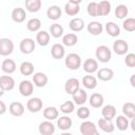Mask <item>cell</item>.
<instances>
[{"instance_id":"681fc988","label":"cell","mask_w":135,"mask_h":135,"mask_svg":"<svg viewBox=\"0 0 135 135\" xmlns=\"http://www.w3.org/2000/svg\"><path fill=\"white\" fill-rule=\"evenodd\" d=\"M69 2L74 3V4H80L82 2V0H69Z\"/></svg>"},{"instance_id":"44dd1931","label":"cell","mask_w":135,"mask_h":135,"mask_svg":"<svg viewBox=\"0 0 135 135\" xmlns=\"http://www.w3.org/2000/svg\"><path fill=\"white\" fill-rule=\"evenodd\" d=\"M51 39V34L47 33L46 31H39L36 34V42L40 46H46L50 42Z\"/></svg>"},{"instance_id":"52a82bcc","label":"cell","mask_w":135,"mask_h":135,"mask_svg":"<svg viewBox=\"0 0 135 135\" xmlns=\"http://www.w3.org/2000/svg\"><path fill=\"white\" fill-rule=\"evenodd\" d=\"M34 82L30 81V80H22L19 83V93L23 96V97H28L33 94L34 92Z\"/></svg>"},{"instance_id":"f546056e","label":"cell","mask_w":135,"mask_h":135,"mask_svg":"<svg viewBox=\"0 0 135 135\" xmlns=\"http://www.w3.org/2000/svg\"><path fill=\"white\" fill-rule=\"evenodd\" d=\"M42 6L41 0H25V8L30 13H37Z\"/></svg>"},{"instance_id":"603a6c76","label":"cell","mask_w":135,"mask_h":135,"mask_svg":"<svg viewBox=\"0 0 135 135\" xmlns=\"http://www.w3.org/2000/svg\"><path fill=\"white\" fill-rule=\"evenodd\" d=\"M16 68H17L16 62L13 59H9V58L8 59H4L2 61V63H1V70L5 74H12V73H14L16 71Z\"/></svg>"},{"instance_id":"7bdbcfd3","label":"cell","mask_w":135,"mask_h":135,"mask_svg":"<svg viewBox=\"0 0 135 135\" xmlns=\"http://www.w3.org/2000/svg\"><path fill=\"white\" fill-rule=\"evenodd\" d=\"M122 27L127 32H134L135 31V18H127L123 20Z\"/></svg>"},{"instance_id":"d4e9b609","label":"cell","mask_w":135,"mask_h":135,"mask_svg":"<svg viewBox=\"0 0 135 135\" xmlns=\"http://www.w3.org/2000/svg\"><path fill=\"white\" fill-rule=\"evenodd\" d=\"M62 15V11L58 5H51L46 11V16L51 20H58Z\"/></svg>"},{"instance_id":"836d02e7","label":"cell","mask_w":135,"mask_h":135,"mask_svg":"<svg viewBox=\"0 0 135 135\" xmlns=\"http://www.w3.org/2000/svg\"><path fill=\"white\" fill-rule=\"evenodd\" d=\"M34 64L31 62V61H23L20 66H19V70H20V73L23 75V76H30V75H33L34 74Z\"/></svg>"},{"instance_id":"8992f818","label":"cell","mask_w":135,"mask_h":135,"mask_svg":"<svg viewBox=\"0 0 135 135\" xmlns=\"http://www.w3.org/2000/svg\"><path fill=\"white\" fill-rule=\"evenodd\" d=\"M42 105H43V101L39 97L30 98L27 100V102H26V109L31 113H38V112H40L42 110Z\"/></svg>"},{"instance_id":"5b68a950","label":"cell","mask_w":135,"mask_h":135,"mask_svg":"<svg viewBox=\"0 0 135 135\" xmlns=\"http://www.w3.org/2000/svg\"><path fill=\"white\" fill-rule=\"evenodd\" d=\"M14 51V42L9 38H1L0 39V55L8 56Z\"/></svg>"},{"instance_id":"ffe728a7","label":"cell","mask_w":135,"mask_h":135,"mask_svg":"<svg viewBox=\"0 0 135 135\" xmlns=\"http://www.w3.org/2000/svg\"><path fill=\"white\" fill-rule=\"evenodd\" d=\"M104 102V98L103 96L100 94V93H93L90 98H89V103L91 107L95 108V109H98V108H101V105L103 104Z\"/></svg>"},{"instance_id":"ba28073f","label":"cell","mask_w":135,"mask_h":135,"mask_svg":"<svg viewBox=\"0 0 135 135\" xmlns=\"http://www.w3.org/2000/svg\"><path fill=\"white\" fill-rule=\"evenodd\" d=\"M113 51L117 55H120V56L126 55L129 51V44L123 39H117L113 43Z\"/></svg>"},{"instance_id":"d590c367","label":"cell","mask_w":135,"mask_h":135,"mask_svg":"<svg viewBox=\"0 0 135 135\" xmlns=\"http://www.w3.org/2000/svg\"><path fill=\"white\" fill-rule=\"evenodd\" d=\"M122 113L128 118H135V104L132 102H126L122 105Z\"/></svg>"},{"instance_id":"c3c4849f","label":"cell","mask_w":135,"mask_h":135,"mask_svg":"<svg viewBox=\"0 0 135 135\" xmlns=\"http://www.w3.org/2000/svg\"><path fill=\"white\" fill-rule=\"evenodd\" d=\"M130 127H131V129L135 132V118H132V120H131V123H130Z\"/></svg>"},{"instance_id":"8d00e7d4","label":"cell","mask_w":135,"mask_h":135,"mask_svg":"<svg viewBox=\"0 0 135 135\" xmlns=\"http://www.w3.org/2000/svg\"><path fill=\"white\" fill-rule=\"evenodd\" d=\"M64 12L66 13L68 16H76L80 12V6H79V4H74V3L68 2L64 5Z\"/></svg>"},{"instance_id":"9a60e30c","label":"cell","mask_w":135,"mask_h":135,"mask_svg":"<svg viewBox=\"0 0 135 135\" xmlns=\"http://www.w3.org/2000/svg\"><path fill=\"white\" fill-rule=\"evenodd\" d=\"M24 105L21 103V102H19V101H14V102H12L11 104H9V107H8V111H9V113L13 115V116H15V117H20V116H22L23 115V113H24Z\"/></svg>"},{"instance_id":"bcb514c9","label":"cell","mask_w":135,"mask_h":135,"mask_svg":"<svg viewBox=\"0 0 135 135\" xmlns=\"http://www.w3.org/2000/svg\"><path fill=\"white\" fill-rule=\"evenodd\" d=\"M5 112H6V105L3 100H0V114L3 115Z\"/></svg>"},{"instance_id":"f907efd6","label":"cell","mask_w":135,"mask_h":135,"mask_svg":"<svg viewBox=\"0 0 135 135\" xmlns=\"http://www.w3.org/2000/svg\"><path fill=\"white\" fill-rule=\"evenodd\" d=\"M17 1H19V0H17Z\"/></svg>"},{"instance_id":"f6af8a7d","label":"cell","mask_w":135,"mask_h":135,"mask_svg":"<svg viewBox=\"0 0 135 135\" xmlns=\"http://www.w3.org/2000/svg\"><path fill=\"white\" fill-rule=\"evenodd\" d=\"M124 63L129 68H135V54L129 53L124 57Z\"/></svg>"},{"instance_id":"1f68e13d","label":"cell","mask_w":135,"mask_h":135,"mask_svg":"<svg viewBox=\"0 0 135 135\" xmlns=\"http://www.w3.org/2000/svg\"><path fill=\"white\" fill-rule=\"evenodd\" d=\"M78 42V36L74 33H69L62 36V43L65 46H74Z\"/></svg>"},{"instance_id":"7c38bea8","label":"cell","mask_w":135,"mask_h":135,"mask_svg":"<svg viewBox=\"0 0 135 135\" xmlns=\"http://www.w3.org/2000/svg\"><path fill=\"white\" fill-rule=\"evenodd\" d=\"M72 98H73V101L75 102V104L77 105H83L86 100H88V93L85 92L84 89H79L76 93H74L72 95Z\"/></svg>"},{"instance_id":"8fae6325","label":"cell","mask_w":135,"mask_h":135,"mask_svg":"<svg viewBox=\"0 0 135 135\" xmlns=\"http://www.w3.org/2000/svg\"><path fill=\"white\" fill-rule=\"evenodd\" d=\"M15 79L8 75H2L0 77V89L2 91H12L15 88Z\"/></svg>"},{"instance_id":"277c9868","label":"cell","mask_w":135,"mask_h":135,"mask_svg":"<svg viewBox=\"0 0 135 135\" xmlns=\"http://www.w3.org/2000/svg\"><path fill=\"white\" fill-rule=\"evenodd\" d=\"M35 47H36V42L32 38H24L20 41V44H19L20 52L22 54H25V55L33 53Z\"/></svg>"},{"instance_id":"e575fe53","label":"cell","mask_w":135,"mask_h":135,"mask_svg":"<svg viewBox=\"0 0 135 135\" xmlns=\"http://www.w3.org/2000/svg\"><path fill=\"white\" fill-rule=\"evenodd\" d=\"M115 124H116V128H117L119 131H126V130L129 128L130 122H129L127 116H124V115H118V116L116 117Z\"/></svg>"},{"instance_id":"60d3db41","label":"cell","mask_w":135,"mask_h":135,"mask_svg":"<svg viewBox=\"0 0 135 135\" xmlns=\"http://www.w3.org/2000/svg\"><path fill=\"white\" fill-rule=\"evenodd\" d=\"M60 112L63 113V114H71L74 112L75 110V102L74 101H71V100H68L65 102H63L61 105H60Z\"/></svg>"},{"instance_id":"484cf974","label":"cell","mask_w":135,"mask_h":135,"mask_svg":"<svg viewBox=\"0 0 135 135\" xmlns=\"http://www.w3.org/2000/svg\"><path fill=\"white\" fill-rule=\"evenodd\" d=\"M105 32L111 37H117L120 34V27L117 23L113 21H109L105 23Z\"/></svg>"},{"instance_id":"cb8c5ba5","label":"cell","mask_w":135,"mask_h":135,"mask_svg":"<svg viewBox=\"0 0 135 135\" xmlns=\"http://www.w3.org/2000/svg\"><path fill=\"white\" fill-rule=\"evenodd\" d=\"M26 18V13L24 11V8L22 7H16L13 9L12 12V19L13 21L17 22V23H21L25 20Z\"/></svg>"},{"instance_id":"7402d4cb","label":"cell","mask_w":135,"mask_h":135,"mask_svg":"<svg viewBox=\"0 0 135 135\" xmlns=\"http://www.w3.org/2000/svg\"><path fill=\"white\" fill-rule=\"evenodd\" d=\"M72 124H73V121L69 116H66V114L63 116H60L57 120V127L61 131H66L69 129H71Z\"/></svg>"},{"instance_id":"d6a6232c","label":"cell","mask_w":135,"mask_h":135,"mask_svg":"<svg viewBox=\"0 0 135 135\" xmlns=\"http://www.w3.org/2000/svg\"><path fill=\"white\" fill-rule=\"evenodd\" d=\"M59 116V111L55 107H46L43 110V117L47 120H55Z\"/></svg>"},{"instance_id":"74e56055","label":"cell","mask_w":135,"mask_h":135,"mask_svg":"<svg viewBox=\"0 0 135 135\" xmlns=\"http://www.w3.org/2000/svg\"><path fill=\"white\" fill-rule=\"evenodd\" d=\"M41 27V21L38 18H32L26 22V28L30 32H39Z\"/></svg>"},{"instance_id":"b9f144b4","label":"cell","mask_w":135,"mask_h":135,"mask_svg":"<svg viewBox=\"0 0 135 135\" xmlns=\"http://www.w3.org/2000/svg\"><path fill=\"white\" fill-rule=\"evenodd\" d=\"M86 12L91 17H97L98 16V2L92 1L86 6Z\"/></svg>"},{"instance_id":"e0dca14e","label":"cell","mask_w":135,"mask_h":135,"mask_svg":"<svg viewBox=\"0 0 135 135\" xmlns=\"http://www.w3.org/2000/svg\"><path fill=\"white\" fill-rule=\"evenodd\" d=\"M86 30L88 32L93 35V36H98L102 33L103 31V26L99 21H91L88 25H86Z\"/></svg>"},{"instance_id":"7a4b0ae2","label":"cell","mask_w":135,"mask_h":135,"mask_svg":"<svg viewBox=\"0 0 135 135\" xmlns=\"http://www.w3.org/2000/svg\"><path fill=\"white\" fill-rule=\"evenodd\" d=\"M95 55H96V58L98 59V61H100L102 63H107L110 61V59L112 57V51L110 50V47L108 45H99V46H97V49L95 51Z\"/></svg>"},{"instance_id":"83f0119b","label":"cell","mask_w":135,"mask_h":135,"mask_svg":"<svg viewBox=\"0 0 135 135\" xmlns=\"http://www.w3.org/2000/svg\"><path fill=\"white\" fill-rule=\"evenodd\" d=\"M111 12V3L108 0H101L98 2V16L104 17L108 16Z\"/></svg>"},{"instance_id":"ab89813d","label":"cell","mask_w":135,"mask_h":135,"mask_svg":"<svg viewBox=\"0 0 135 135\" xmlns=\"http://www.w3.org/2000/svg\"><path fill=\"white\" fill-rule=\"evenodd\" d=\"M50 34L54 38H60L63 36V27L58 23H54L50 26Z\"/></svg>"},{"instance_id":"f1b7e54d","label":"cell","mask_w":135,"mask_h":135,"mask_svg":"<svg viewBox=\"0 0 135 135\" xmlns=\"http://www.w3.org/2000/svg\"><path fill=\"white\" fill-rule=\"evenodd\" d=\"M82 84L85 89L93 90L97 86V78L91 74H88L82 78Z\"/></svg>"},{"instance_id":"5bb4252c","label":"cell","mask_w":135,"mask_h":135,"mask_svg":"<svg viewBox=\"0 0 135 135\" xmlns=\"http://www.w3.org/2000/svg\"><path fill=\"white\" fill-rule=\"evenodd\" d=\"M82 69L88 74L95 73V72L98 71V62H97V60H95L93 58H88L82 63Z\"/></svg>"},{"instance_id":"f35d334b","label":"cell","mask_w":135,"mask_h":135,"mask_svg":"<svg viewBox=\"0 0 135 135\" xmlns=\"http://www.w3.org/2000/svg\"><path fill=\"white\" fill-rule=\"evenodd\" d=\"M114 14H115V17L117 19H124L129 14V8L124 4H119L116 6Z\"/></svg>"},{"instance_id":"6da1fadb","label":"cell","mask_w":135,"mask_h":135,"mask_svg":"<svg viewBox=\"0 0 135 135\" xmlns=\"http://www.w3.org/2000/svg\"><path fill=\"white\" fill-rule=\"evenodd\" d=\"M64 64L69 70L76 71L82 64L81 57L76 53H70V54H68V56L64 59Z\"/></svg>"},{"instance_id":"9c48e42d","label":"cell","mask_w":135,"mask_h":135,"mask_svg":"<svg viewBox=\"0 0 135 135\" xmlns=\"http://www.w3.org/2000/svg\"><path fill=\"white\" fill-rule=\"evenodd\" d=\"M55 126L52 122V120H45L40 122L39 127H38V131L41 135H53L55 133Z\"/></svg>"},{"instance_id":"7dc6e473","label":"cell","mask_w":135,"mask_h":135,"mask_svg":"<svg viewBox=\"0 0 135 135\" xmlns=\"http://www.w3.org/2000/svg\"><path fill=\"white\" fill-rule=\"evenodd\" d=\"M130 83L133 88H135V74H133L131 77H130Z\"/></svg>"},{"instance_id":"ac0fdd59","label":"cell","mask_w":135,"mask_h":135,"mask_svg":"<svg viewBox=\"0 0 135 135\" xmlns=\"http://www.w3.org/2000/svg\"><path fill=\"white\" fill-rule=\"evenodd\" d=\"M98 127L101 131H103L105 133H113L115 130V126L112 122V120H108L103 117L98 119Z\"/></svg>"},{"instance_id":"3957f363","label":"cell","mask_w":135,"mask_h":135,"mask_svg":"<svg viewBox=\"0 0 135 135\" xmlns=\"http://www.w3.org/2000/svg\"><path fill=\"white\" fill-rule=\"evenodd\" d=\"M79 130H80V133L82 135H97L99 133L95 123L92 121H89V120L82 121L80 123Z\"/></svg>"},{"instance_id":"4316f807","label":"cell","mask_w":135,"mask_h":135,"mask_svg":"<svg viewBox=\"0 0 135 135\" xmlns=\"http://www.w3.org/2000/svg\"><path fill=\"white\" fill-rule=\"evenodd\" d=\"M116 108L112 104H107L102 108L101 110V114H102V117L108 119V120H112L113 118H115L116 116Z\"/></svg>"},{"instance_id":"30bf717a","label":"cell","mask_w":135,"mask_h":135,"mask_svg":"<svg viewBox=\"0 0 135 135\" xmlns=\"http://www.w3.org/2000/svg\"><path fill=\"white\" fill-rule=\"evenodd\" d=\"M79 89H80V81L77 78H70L64 83V91L70 95H73Z\"/></svg>"},{"instance_id":"2e32d148","label":"cell","mask_w":135,"mask_h":135,"mask_svg":"<svg viewBox=\"0 0 135 135\" xmlns=\"http://www.w3.org/2000/svg\"><path fill=\"white\" fill-rule=\"evenodd\" d=\"M47 76L42 72H37L33 74V82L37 88H43L47 83Z\"/></svg>"},{"instance_id":"ee69618b","label":"cell","mask_w":135,"mask_h":135,"mask_svg":"<svg viewBox=\"0 0 135 135\" xmlns=\"http://www.w3.org/2000/svg\"><path fill=\"white\" fill-rule=\"evenodd\" d=\"M76 113H77L78 118L83 119V120L86 119V118H89V116H90V114H91L89 108H86V107H84V105H79V108H78V110H77Z\"/></svg>"},{"instance_id":"4fadbf2b","label":"cell","mask_w":135,"mask_h":135,"mask_svg":"<svg viewBox=\"0 0 135 135\" xmlns=\"http://www.w3.org/2000/svg\"><path fill=\"white\" fill-rule=\"evenodd\" d=\"M51 55L54 59H62L65 55L64 45L61 43H55L51 47Z\"/></svg>"},{"instance_id":"d6986e66","label":"cell","mask_w":135,"mask_h":135,"mask_svg":"<svg viewBox=\"0 0 135 135\" xmlns=\"http://www.w3.org/2000/svg\"><path fill=\"white\" fill-rule=\"evenodd\" d=\"M97 77L101 81H109L114 77V71L110 68H102L97 71Z\"/></svg>"},{"instance_id":"4dcf8cb0","label":"cell","mask_w":135,"mask_h":135,"mask_svg":"<svg viewBox=\"0 0 135 135\" xmlns=\"http://www.w3.org/2000/svg\"><path fill=\"white\" fill-rule=\"evenodd\" d=\"M69 27H70L73 32H75V33L80 32V31H82L83 27H84V21H83L81 18H78V17L73 18V19H71V21L69 22Z\"/></svg>"}]
</instances>
